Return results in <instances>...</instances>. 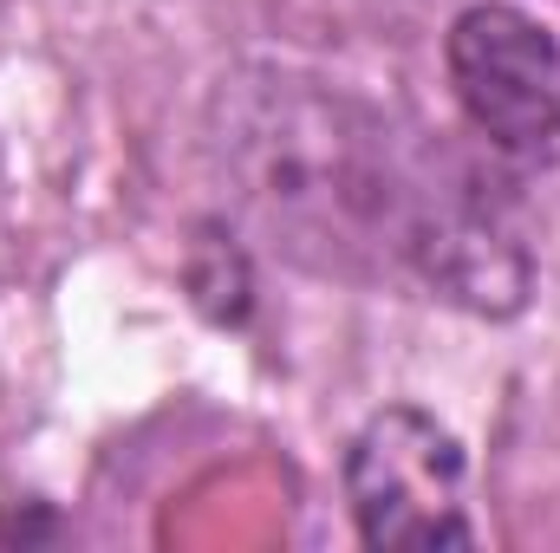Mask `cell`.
<instances>
[{
  "label": "cell",
  "instance_id": "1",
  "mask_svg": "<svg viewBox=\"0 0 560 553\" xmlns=\"http://www.w3.org/2000/svg\"><path fill=\"white\" fill-rule=\"evenodd\" d=\"M450 92L469 131L509 163H560V39L522 7H469L443 46Z\"/></svg>",
  "mask_w": 560,
  "mask_h": 553
},
{
  "label": "cell",
  "instance_id": "2",
  "mask_svg": "<svg viewBox=\"0 0 560 553\" xmlns=\"http://www.w3.org/2000/svg\"><path fill=\"white\" fill-rule=\"evenodd\" d=\"M346 495L365 548H469V469L463 443L411 411H378L346 449Z\"/></svg>",
  "mask_w": 560,
  "mask_h": 553
}]
</instances>
